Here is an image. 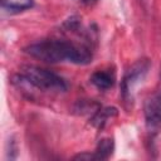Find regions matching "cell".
Segmentation results:
<instances>
[{"instance_id":"obj_6","label":"cell","mask_w":161,"mask_h":161,"mask_svg":"<svg viewBox=\"0 0 161 161\" xmlns=\"http://www.w3.org/2000/svg\"><path fill=\"white\" fill-rule=\"evenodd\" d=\"M113 150H114L113 140L112 138H102L98 142L96 151L93 152V157H94V160H107L113 153Z\"/></svg>"},{"instance_id":"obj_3","label":"cell","mask_w":161,"mask_h":161,"mask_svg":"<svg viewBox=\"0 0 161 161\" xmlns=\"http://www.w3.org/2000/svg\"><path fill=\"white\" fill-rule=\"evenodd\" d=\"M150 69V60L148 59H140L137 60L125 74L122 83H121V93L125 102L132 101V88L136 83H138L148 72Z\"/></svg>"},{"instance_id":"obj_9","label":"cell","mask_w":161,"mask_h":161,"mask_svg":"<svg viewBox=\"0 0 161 161\" xmlns=\"http://www.w3.org/2000/svg\"><path fill=\"white\" fill-rule=\"evenodd\" d=\"M74 160H94L93 157V153H89V152H83V153H79L77 156H74Z\"/></svg>"},{"instance_id":"obj_1","label":"cell","mask_w":161,"mask_h":161,"mask_svg":"<svg viewBox=\"0 0 161 161\" xmlns=\"http://www.w3.org/2000/svg\"><path fill=\"white\" fill-rule=\"evenodd\" d=\"M25 53L45 63L67 60L75 64H87L92 59V53L87 47L59 39H45L33 43L25 48Z\"/></svg>"},{"instance_id":"obj_8","label":"cell","mask_w":161,"mask_h":161,"mask_svg":"<svg viewBox=\"0 0 161 161\" xmlns=\"http://www.w3.org/2000/svg\"><path fill=\"white\" fill-rule=\"evenodd\" d=\"M1 6L10 11H23L34 5V0H0Z\"/></svg>"},{"instance_id":"obj_5","label":"cell","mask_w":161,"mask_h":161,"mask_svg":"<svg viewBox=\"0 0 161 161\" xmlns=\"http://www.w3.org/2000/svg\"><path fill=\"white\" fill-rule=\"evenodd\" d=\"M91 83L101 91H106L111 88L114 83V74L108 70H98L94 72L91 77Z\"/></svg>"},{"instance_id":"obj_10","label":"cell","mask_w":161,"mask_h":161,"mask_svg":"<svg viewBox=\"0 0 161 161\" xmlns=\"http://www.w3.org/2000/svg\"><path fill=\"white\" fill-rule=\"evenodd\" d=\"M83 3H86V4H93V3H96L97 0H82Z\"/></svg>"},{"instance_id":"obj_4","label":"cell","mask_w":161,"mask_h":161,"mask_svg":"<svg viewBox=\"0 0 161 161\" xmlns=\"http://www.w3.org/2000/svg\"><path fill=\"white\" fill-rule=\"evenodd\" d=\"M145 121L150 133L161 131V94H153L145 102Z\"/></svg>"},{"instance_id":"obj_11","label":"cell","mask_w":161,"mask_h":161,"mask_svg":"<svg viewBox=\"0 0 161 161\" xmlns=\"http://www.w3.org/2000/svg\"><path fill=\"white\" fill-rule=\"evenodd\" d=\"M160 80H161V67H160Z\"/></svg>"},{"instance_id":"obj_7","label":"cell","mask_w":161,"mask_h":161,"mask_svg":"<svg viewBox=\"0 0 161 161\" xmlns=\"http://www.w3.org/2000/svg\"><path fill=\"white\" fill-rule=\"evenodd\" d=\"M117 114H118V111L114 107H106V108H102V109L99 108L93 114V117L91 119V123L93 126L98 127V128H102L104 126V123L107 122L108 118H112V117H114Z\"/></svg>"},{"instance_id":"obj_2","label":"cell","mask_w":161,"mask_h":161,"mask_svg":"<svg viewBox=\"0 0 161 161\" xmlns=\"http://www.w3.org/2000/svg\"><path fill=\"white\" fill-rule=\"evenodd\" d=\"M19 77L23 78L24 82H26L28 84L44 92H49V91L64 92L68 87L65 80L54 72L35 65L24 67Z\"/></svg>"}]
</instances>
